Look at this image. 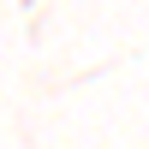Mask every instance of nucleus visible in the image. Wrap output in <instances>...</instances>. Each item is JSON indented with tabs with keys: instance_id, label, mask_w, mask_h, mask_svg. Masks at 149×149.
Returning a JSON list of instances; mask_svg holds the SVG:
<instances>
[]
</instances>
